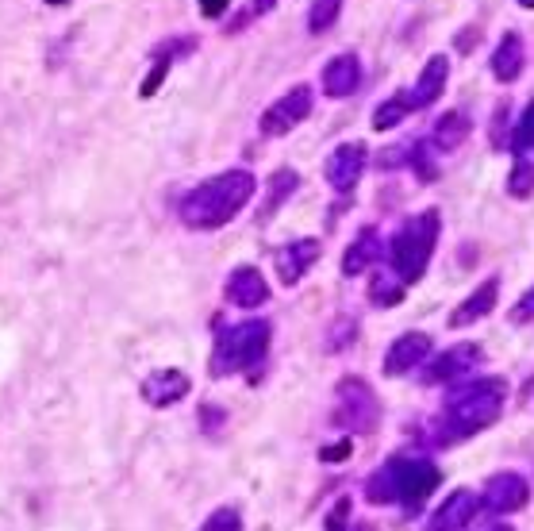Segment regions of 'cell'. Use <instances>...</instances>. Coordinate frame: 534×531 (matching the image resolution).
<instances>
[{
    "label": "cell",
    "mask_w": 534,
    "mask_h": 531,
    "mask_svg": "<svg viewBox=\"0 0 534 531\" xmlns=\"http://www.w3.org/2000/svg\"><path fill=\"white\" fill-rule=\"evenodd\" d=\"M446 77H450V58L446 54H435L419 77H415V89L408 93V104L412 108H427V104H435L442 97V89H446Z\"/></svg>",
    "instance_id": "e0dca14e"
},
{
    "label": "cell",
    "mask_w": 534,
    "mask_h": 531,
    "mask_svg": "<svg viewBox=\"0 0 534 531\" xmlns=\"http://www.w3.org/2000/svg\"><path fill=\"white\" fill-rule=\"evenodd\" d=\"M269 331L273 328L266 320H246V324H235V328H219L208 374L212 378H231V374L262 366L269 354Z\"/></svg>",
    "instance_id": "277c9868"
},
{
    "label": "cell",
    "mask_w": 534,
    "mask_h": 531,
    "mask_svg": "<svg viewBox=\"0 0 534 531\" xmlns=\"http://www.w3.org/2000/svg\"><path fill=\"white\" fill-rule=\"evenodd\" d=\"M477 516H481V505H477V497L469 493V489H458L446 505L438 508L435 516L427 520V528L431 531H450V528H469V524H477Z\"/></svg>",
    "instance_id": "2e32d148"
},
{
    "label": "cell",
    "mask_w": 534,
    "mask_h": 531,
    "mask_svg": "<svg viewBox=\"0 0 534 531\" xmlns=\"http://www.w3.org/2000/svg\"><path fill=\"white\" fill-rule=\"evenodd\" d=\"M404 147H408V162L415 166L419 181H438L435 147H431V143H404Z\"/></svg>",
    "instance_id": "484cf974"
},
{
    "label": "cell",
    "mask_w": 534,
    "mask_h": 531,
    "mask_svg": "<svg viewBox=\"0 0 534 531\" xmlns=\"http://www.w3.org/2000/svg\"><path fill=\"white\" fill-rule=\"evenodd\" d=\"M223 297L235 308H262L269 301V285L258 266H239V270H231V278L223 285Z\"/></svg>",
    "instance_id": "4fadbf2b"
},
{
    "label": "cell",
    "mask_w": 534,
    "mask_h": 531,
    "mask_svg": "<svg viewBox=\"0 0 534 531\" xmlns=\"http://www.w3.org/2000/svg\"><path fill=\"white\" fill-rule=\"evenodd\" d=\"M508 405V381L504 378H477L454 385L450 381V393L442 401V416L435 420L438 443H458L469 439L477 431L492 428L500 420V412Z\"/></svg>",
    "instance_id": "6da1fadb"
},
{
    "label": "cell",
    "mask_w": 534,
    "mask_h": 531,
    "mask_svg": "<svg viewBox=\"0 0 534 531\" xmlns=\"http://www.w3.org/2000/svg\"><path fill=\"white\" fill-rule=\"evenodd\" d=\"M527 320H534V289H527L523 301L511 308V324H527Z\"/></svg>",
    "instance_id": "4dcf8cb0"
},
{
    "label": "cell",
    "mask_w": 534,
    "mask_h": 531,
    "mask_svg": "<svg viewBox=\"0 0 534 531\" xmlns=\"http://www.w3.org/2000/svg\"><path fill=\"white\" fill-rule=\"evenodd\" d=\"M154 58H158V62H154V70L143 77L139 97H154V93L162 89V81H166V74H170V66H173V58H177V54H170V43H166V47H158V51H154Z\"/></svg>",
    "instance_id": "cb8c5ba5"
},
{
    "label": "cell",
    "mask_w": 534,
    "mask_h": 531,
    "mask_svg": "<svg viewBox=\"0 0 534 531\" xmlns=\"http://www.w3.org/2000/svg\"><path fill=\"white\" fill-rule=\"evenodd\" d=\"M243 528V516L235 508H219L204 520V531H239Z\"/></svg>",
    "instance_id": "f546056e"
},
{
    "label": "cell",
    "mask_w": 534,
    "mask_h": 531,
    "mask_svg": "<svg viewBox=\"0 0 534 531\" xmlns=\"http://www.w3.org/2000/svg\"><path fill=\"white\" fill-rule=\"evenodd\" d=\"M531 501V485L523 474H515V470H500V474H492L485 481V489H481V497H477V505L492 512V516H508V512H519V508Z\"/></svg>",
    "instance_id": "ba28073f"
},
{
    "label": "cell",
    "mask_w": 534,
    "mask_h": 531,
    "mask_svg": "<svg viewBox=\"0 0 534 531\" xmlns=\"http://www.w3.org/2000/svg\"><path fill=\"white\" fill-rule=\"evenodd\" d=\"M492 74H496V81H515V77L523 74V35L519 31H508L496 43V51H492Z\"/></svg>",
    "instance_id": "ffe728a7"
},
{
    "label": "cell",
    "mask_w": 534,
    "mask_h": 531,
    "mask_svg": "<svg viewBox=\"0 0 534 531\" xmlns=\"http://www.w3.org/2000/svg\"><path fill=\"white\" fill-rule=\"evenodd\" d=\"M254 189H258V181H254L250 170H227V174L208 177V181H200L196 189L185 193V201H181V224L193 231L227 228L246 204H250Z\"/></svg>",
    "instance_id": "7a4b0ae2"
},
{
    "label": "cell",
    "mask_w": 534,
    "mask_h": 531,
    "mask_svg": "<svg viewBox=\"0 0 534 531\" xmlns=\"http://www.w3.org/2000/svg\"><path fill=\"white\" fill-rule=\"evenodd\" d=\"M381 251H385V243H381V231L377 228H362V235L350 243V251L342 254V274L346 278H362L365 270L381 258Z\"/></svg>",
    "instance_id": "d6986e66"
},
{
    "label": "cell",
    "mask_w": 534,
    "mask_h": 531,
    "mask_svg": "<svg viewBox=\"0 0 534 531\" xmlns=\"http://www.w3.org/2000/svg\"><path fill=\"white\" fill-rule=\"evenodd\" d=\"M335 420L342 428L369 435L381 424V401L373 397V389L362 378H342L339 381V408H335Z\"/></svg>",
    "instance_id": "8992f818"
},
{
    "label": "cell",
    "mask_w": 534,
    "mask_h": 531,
    "mask_svg": "<svg viewBox=\"0 0 534 531\" xmlns=\"http://www.w3.org/2000/svg\"><path fill=\"white\" fill-rule=\"evenodd\" d=\"M431 358V335L423 331H404L400 339H392V347L385 351V378H404L415 366H423Z\"/></svg>",
    "instance_id": "30bf717a"
},
{
    "label": "cell",
    "mask_w": 534,
    "mask_h": 531,
    "mask_svg": "<svg viewBox=\"0 0 534 531\" xmlns=\"http://www.w3.org/2000/svg\"><path fill=\"white\" fill-rule=\"evenodd\" d=\"M369 301L377 304V308H396V304L404 301V281L396 278L392 270H377L373 281H369Z\"/></svg>",
    "instance_id": "603a6c76"
},
{
    "label": "cell",
    "mask_w": 534,
    "mask_h": 531,
    "mask_svg": "<svg viewBox=\"0 0 534 531\" xmlns=\"http://www.w3.org/2000/svg\"><path fill=\"white\" fill-rule=\"evenodd\" d=\"M269 8H277V0H254V12H269Z\"/></svg>",
    "instance_id": "8d00e7d4"
},
{
    "label": "cell",
    "mask_w": 534,
    "mask_h": 531,
    "mask_svg": "<svg viewBox=\"0 0 534 531\" xmlns=\"http://www.w3.org/2000/svg\"><path fill=\"white\" fill-rule=\"evenodd\" d=\"M47 4H66V0H47Z\"/></svg>",
    "instance_id": "f35d334b"
},
{
    "label": "cell",
    "mask_w": 534,
    "mask_h": 531,
    "mask_svg": "<svg viewBox=\"0 0 534 531\" xmlns=\"http://www.w3.org/2000/svg\"><path fill=\"white\" fill-rule=\"evenodd\" d=\"M362 170H365V147L362 143H342L327 158V185L346 197L362 181Z\"/></svg>",
    "instance_id": "7c38bea8"
},
{
    "label": "cell",
    "mask_w": 534,
    "mask_h": 531,
    "mask_svg": "<svg viewBox=\"0 0 534 531\" xmlns=\"http://www.w3.org/2000/svg\"><path fill=\"white\" fill-rule=\"evenodd\" d=\"M511 151L515 154H531L534 151V101L523 108L519 124H515V131H511Z\"/></svg>",
    "instance_id": "f1b7e54d"
},
{
    "label": "cell",
    "mask_w": 534,
    "mask_h": 531,
    "mask_svg": "<svg viewBox=\"0 0 534 531\" xmlns=\"http://www.w3.org/2000/svg\"><path fill=\"white\" fill-rule=\"evenodd\" d=\"M358 85H362V62H358V54H335L327 66H323V93L327 97H350V93H358Z\"/></svg>",
    "instance_id": "9a60e30c"
},
{
    "label": "cell",
    "mask_w": 534,
    "mask_h": 531,
    "mask_svg": "<svg viewBox=\"0 0 534 531\" xmlns=\"http://www.w3.org/2000/svg\"><path fill=\"white\" fill-rule=\"evenodd\" d=\"M438 466L423 455H396L381 470H373L365 481V501L369 505H404L408 512L423 505L438 489Z\"/></svg>",
    "instance_id": "3957f363"
},
{
    "label": "cell",
    "mask_w": 534,
    "mask_h": 531,
    "mask_svg": "<svg viewBox=\"0 0 534 531\" xmlns=\"http://www.w3.org/2000/svg\"><path fill=\"white\" fill-rule=\"evenodd\" d=\"M200 420H204V431H216V428H219V420H223V408L204 405V408H200Z\"/></svg>",
    "instance_id": "e575fe53"
},
{
    "label": "cell",
    "mask_w": 534,
    "mask_h": 531,
    "mask_svg": "<svg viewBox=\"0 0 534 531\" xmlns=\"http://www.w3.org/2000/svg\"><path fill=\"white\" fill-rule=\"evenodd\" d=\"M408 112H415L412 104H408V97H392V101H385L373 112V127H377V131H389V127L400 124Z\"/></svg>",
    "instance_id": "4316f807"
},
{
    "label": "cell",
    "mask_w": 534,
    "mask_h": 531,
    "mask_svg": "<svg viewBox=\"0 0 534 531\" xmlns=\"http://www.w3.org/2000/svg\"><path fill=\"white\" fill-rule=\"evenodd\" d=\"M438 228H442L438 212H419L412 220H404V228L392 235L389 266L404 285H412V281H419L427 274L431 254L438 247Z\"/></svg>",
    "instance_id": "5b68a950"
},
{
    "label": "cell",
    "mask_w": 534,
    "mask_h": 531,
    "mask_svg": "<svg viewBox=\"0 0 534 531\" xmlns=\"http://www.w3.org/2000/svg\"><path fill=\"white\" fill-rule=\"evenodd\" d=\"M312 104H316V97H312L308 85H292L285 97H277V101L262 112V120H258L262 135H269V139L289 135L292 127H300L308 116H312Z\"/></svg>",
    "instance_id": "52a82bcc"
},
{
    "label": "cell",
    "mask_w": 534,
    "mask_h": 531,
    "mask_svg": "<svg viewBox=\"0 0 534 531\" xmlns=\"http://www.w3.org/2000/svg\"><path fill=\"white\" fill-rule=\"evenodd\" d=\"M508 193H511V197H519V201H523V197H531V193H534V166L527 162V158H523V154H519V162L511 166V174H508Z\"/></svg>",
    "instance_id": "83f0119b"
},
{
    "label": "cell",
    "mask_w": 534,
    "mask_h": 531,
    "mask_svg": "<svg viewBox=\"0 0 534 531\" xmlns=\"http://www.w3.org/2000/svg\"><path fill=\"white\" fill-rule=\"evenodd\" d=\"M350 447H354V443L342 439V443H335V447H323L319 458H323V462H346V458H350Z\"/></svg>",
    "instance_id": "d6a6232c"
},
{
    "label": "cell",
    "mask_w": 534,
    "mask_h": 531,
    "mask_svg": "<svg viewBox=\"0 0 534 531\" xmlns=\"http://www.w3.org/2000/svg\"><path fill=\"white\" fill-rule=\"evenodd\" d=\"M296 189H300V174H296V170H277V174L269 177L266 201H262V212H258V220L266 224L269 216H273V212H277L281 204L289 201Z\"/></svg>",
    "instance_id": "7402d4cb"
},
{
    "label": "cell",
    "mask_w": 534,
    "mask_h": 531,
    "mask_svg": "<svg viewBox=\"0 0 534 531\" xmlns=\"http://www.w3.org/2000/svg\"><path fill=\"white\" fill-rule=\"evenodd\" d=\"M481 362V347L477 343H454L450 351H442L423 366V381L427 385H450V381L465 378L473 366Z\"/></svg>",
    "instance_id": "9c48e42d"
},
{
    "label": "cell",
    "mask_w": 534,
    "mask_h": 531,
    "mask_svg": "<svg viewBox=\"0 0 534 531\" xmlns=\"http://www.w3.org/2000/svg\"><path fill=\"white\" fill-rule=\"evenodd\" d=\"M319 254H323L319 239H292L285 247H277L273 262H277V278H281V285H296V281L304 278L319 262Z\"/></svg>",
    "instance_id": "8fae6325"
},
{
    "label": "cell",
    "mask_w": 534,
    "mask_h": 531,
    "mask_svg": "<svg viewBox=\"0 0 534 531\" xmlns=\"http://www.w3.org/2000/svg\"><path fill=\"white\" fill-rule=\"evenodd\" d=\"M335 331H339V335H335V339H327V347H331V351H342V347L354 339V320H339Z\"/></svg>",
    "instance_id": "1f68e13d"
},
{
    "label": "cell",
    "mask_w": 534,
    "mask_h": 531,
    "mask_svg": "<svg viewBox=\"0 0 534 531\" xmlns=\"http://www.w3.org/2000/svg\"><path fill=\"white\" fill-rule=\"evenodd\" d=\"M469 131H473V120H469L465 112H446V116L438 120L435 135H431V147L442 151V154L458 151V147H465Z\"/></svg>",
    "instance_id": "44dd1931"
},
{
    "label": "cell",
    "mask_w": 534,
    "mask_h": 531,
    "mask_svg": "<svg viewBox=\"0 0 534 531\" xmlns=\"http://www.w3.org/2000/svg\"><path fill=\"white\" fill-rule=\"evenodd\" d=\"M346 512H350V501H339V508L327 516V528H342L346 524Z\"/></svg>",
    "instance_id": "d590c367"
},
{
    "label": "cell",
    "mask_w": 534,
    "mask_h": 531,
    "mask_svg": "<svg viewBox=\"0 0 534 531\" xmlns=\"http://www.w3.org/2000/svg\"><path fill=\"white\" fill-rule=\"evenodd\" d=\"M519 4H523V8H534V0H519Z\"/></svg>",
    "instance_id": "74e56055"
},
{
    "label": "cell",
    "mask_w": 534,
    "mask_h": 531,
    "mask_svg": "<svg viewBox=\"0 0 534 531\" xmlns=\"http://www.w3.org/2000/svg\"><path fill=\"white\" fill-rule=\"evenodd\" d=\"M227 4H231V0H200V16H204V20H219V16L227 12Z\"/></svg>",
    "instance_id": "836d02e7"
},
{
    "label": "cell",
    "mask_w": 534,
    "mask_h": 531,
    "mask_svg": "<svg viewBox=\"0 0 534 531\" xmlns=\"http://www.w3.org/2000/svg\"><path fill=\"white\" fill-rule=\"evenodd\" d=\"M339 12H342V0H312V8H308V31L312 35L331 31V24L339 20Z\"/></svg>",
    "instance_id": "d4e9b609"
},
{
    "label": "cell",
    "mask_w": 534,
    "mask_h": 531,
    "mask_svg": "<svg viewBox=\"0 0 534 531\" xmlns=\"http://www.w3.org/2000/svg\"><path fill=\"white\" fill-rule=\"evenodd\" d=\"M185 393H189V374L185 370H154L150 378L143 381V401L150 408H170L177 401H185Z\"/></svg>",
    "instance_id": "5bb4252c"
},
{
    "label": "cell",
    "mask_w": 534,
    "mask_h": 531,
    "mask_svg": "<svg viewBox=\"0 0 534 531\" xmlns=\"http://www.w3.org/2000/svg\"><path fill=\"white\" fill-rule=\"evenodd\" d=\"M496 297H500V278H488L485 285H477V289L450 312V324H454V328H465V324L485 320L488 312L496 308Z\"/></svg>",
    "instance_id": "ac0fdd59"
}]
</instances>
